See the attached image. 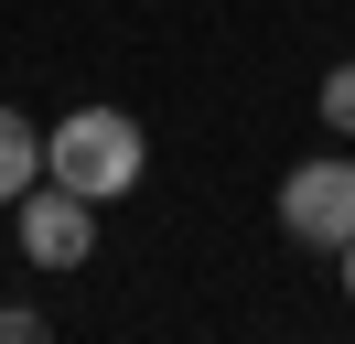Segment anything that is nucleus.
Returning <instances> with one entry per match:
<instances>
[{
    "label": "nucleus",
    "mask_w": 355,
    "mask_h": 344,
    "mask_svg": "<svg viewBox=\"0 0 355 344\" xmlns=\"http://www.w3.org/2000/svg\"><path fill=\"white\" fill-rule=\"evenodd\" d=\"M44 172L54 183H76L87 205H119V194H140V172H151V129L130 119V108H65V119L44 129Z\"/></svg>",
    "instance_id": "obj_1"
},
{
    "label": "nucleus",
    "mask_w": 355,
    "mask_h": 344,
    "mask_svg": "<svg viewBox=\"0 0 355 344\" xmlns=\"http://www.w3.org/2000/svg\"><path fill=\"white\" fill-rule=\"evenodd\" d=\"M11 237H22L33 269H87V258H97V205H87L76 183H54V172H44V183L11 205Z\"/></svg>",
    "instance_id": "obj_2"
},
{
    "label": "nucleus",
    "mask_w": 355,
    "mask_h": 344,
    "mask_svg": "<svg viewBox=\"0 0 355 344\" xmlns=\"http://www.w3.org/2000/svg\"><path fill=\"white\" fill-rule=\"evenodd\" d=\"M280 226L302 237V248H323V258L355 237V162H345V150H323V162H291V172H280Z\"/></svg>",
    "instance_id": "obj_3"
},
{
    "label": "nucleus",
    "mask_w": 355,
    "mask_h": 344,
    "mask_svg": "<svg viewBox=\"0 0 355 344\" xmlns=\"http://www.w3.org/2000/svg\"><path fill=\"white\" fill-rule=\"evenodd\" d=\"M33 183H44V129L22 108H0V205H22Z\"/></svg>",
    "instance_id": "obj_4"
},
{
    "label": "nucleus",
    "mask_w": 355,
    "mask_h": 344,
    "mask_svg": "<svg viewBox=\"0 0 355 344\" xmlns=\"http://www.w3.org/2000/svg\"><path fill=\"white\" fill-rule=\"evenodd\" d=\"M312 108H323V129H334V140H355V64H334Z\"/></svg>",
    "instance_id": "obj_5"
},
{
    "label": "nucleus",
    "mask_w": 355,
    "mask_h": 344,
    "mask_svg": "<svg viewBox=\"0 0 355 344\" xmlns=\"http://www.w3.org/2000/svg\"><path fill=\"white\" fill-rule=\"evenodd\" d=\"M334 258H345V301H355V237H345V248H334Z\"/></svg>",
    "instance_id": "obj_6"
}]
</instances>
